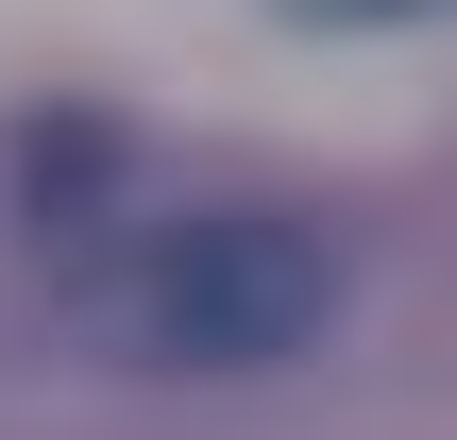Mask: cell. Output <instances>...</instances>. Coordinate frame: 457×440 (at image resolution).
Segmentation results:
<instances>
[{"label": "cell", "instance_id": "1", "mask_svg": "<svg viewBox=\"0 0 457 440\" xmlns=\"http://www.w3.org/2000/svg\"><path fill=\"white\" fill-rule=\"evenodd\" d=\"M339 322V237L288 203H204L119 271V339L136 373H288Z\"/></svg>", "mask_w": 457, "mask_h": 440}, {"label": "cell", "instance_id": "2", "mask_svg": "<svg viewBox=\"0 0 457 440\" xmlns=\"http://www.w3.org/2000/svg\"><path fill=\"white\" fill-rule=\"evenodd\" d=\"M271 17H305V34H407V17H441V0H271Z\"/></svg>", "mask_w": 457, "mask_h": 440}]
</instances>
